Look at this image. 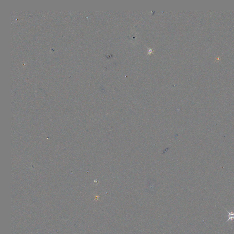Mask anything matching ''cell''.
<instances>
[{
    "mask_svg": "<svg viewBox=\"0 0 234 234\" xmlns=\"http://www.w3.org/2000/svg\"><path fill=\"white\" fill-rule=\"evenodd\" d=\"M226 212H227V213L228 214V216H229V219H227L226 220V222H225V224L226 223V222H228L230 220H234V212H229L226 209Z\"/></svg>",
    "mask_w": 234,
    "mask_h": 234,
    "instance_id": "obj_1",
    "label": "cell"
}]
</instances>
